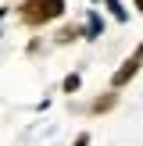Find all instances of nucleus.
I'll list each match as a JSON object with an SVG mask.
<instances>
[{
    "instance_id": "nucleus-1",
    "label": "nucleus",
    "mask_w": 143,
    "mask_h": 146,
    "mask_svg": "<svg viewBox=\"0 0 143 146\" xmlns=\"http://www.w3.org/2000/svg\"><path fill=\"white\" fill-rule=\"evenodd\" d=\"M64 14V0H21V21L25 25H47Z\"/></svg>"
},
{
    "instance_id": "nucleus-5",
    "label": "nucleus",
    "mask_w": 143,
    "mask_h": 146,
    "mask_svg": "<svg viewBox=\"0 0 143 146\" xmlns=\"http://www.w3.org/2000/svg\"><path fill=\"white\" fill-rule=\"evenodd\" d=\"M79 89V75H68L64 78V93H75Z\"/></svg>"
},
{
    "instance_id": "nucleus-2",
    "label": "nucleus",
    "mask_w": 143,
    "mask_h": 146,
    "mask_svg": "<svg viewBox=\"0 0 143 146\" xmlns=\"http://www.w3.org/2000/svg\"><path fill=\"white\" fill-rule=\"evenodd\" d=\"M140 61H143V46H140V50H136V54H132V57H129V61H125V64H122V68H118V71H114V75H111V86H125V82H129V78H132V75H136V71H140Z\"/></svg>"
},
{
    "instance_id": "nucleus-3",
    "label": "nucleus",
    "mask_w": 143,
    "mask_h": 146,
    "mask_svg": "<svg viewBox=\"0 0 143 146\" xmlns=\"http://www.w3.org/2000/svg\"><path fill=\"white\" fill-rule=\"evenodd\" d=\"M100 25H104V21H100V14H90V29H86V36H100Z\"/></svg>"
},
{
    "instance_id": "nucleus-4",
    "label": "nucleus",
    "mask_w": 143,
    "mask_h": 146,
    "mask_svg": "<svg viewBox=\"0 0 143 146\" xmlns=\"http://www.w3.org/2000/svg\"><path fill=\"white\" fill-rule=\"evenodd\" d=\"M107 7H111V14H114L118 21H125V11H122V4H118V0H107Z\"/></svg>"
},
{
    "instance_id": "nucleus-8",
    "label": "nucleus",
    "mask_w": 143,
    "mask_h": 146,
    "mask_svg": "<svg viewBox=\"0 0 143 146\" xmlns=\"http://www.w3.org/2000/svg\"><path fill=\"white\" fill-rule=\"evenodd\" d=\"M136 7H140V11H143V0H136Z\"/></svg>"
},
{
    "instance_id": "nucleus-7",
    "label": "nucleus",
    "mask_w": 143,
    "mask_h": 146,
    "mask_svg": "<svg viewBox=\"0 0 143 146\" xmlns=\"http://www.w3.org/2000/svg\"><path fill=\"white\" fill-rule=\"evenodd\" d=\"M72 146H90V135H86V132H82V135H79V139H75V143H72Z\"/></svg>"
},
{
    "instance_id": "nucleus-6",
    "label": "nucleus",
    "mask_w": 143,
    "mask_h": 146,
    "mask_svg": "<svg viewBox=\"0 0 143 146\" xmlns=\"http://www.w3.org/2000/svg\"><path fill=\"white\" fill-rule=\"evenodd\" d=\"M111 104H114V96H104V100H97V104H93V111H107Z\"/></svg>"
}]
</instances>
